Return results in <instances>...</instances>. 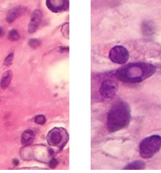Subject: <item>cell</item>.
Wrapping results in <instances>:
<instances>
[{"instance_id":"cell-11","label":"cell","mask_w":161,"mask_h":173,"mask_svg":"<svg viewBox=\"0 0 161 173\" xmlns=\"http://www.w3.org/2000/svg\"><path fill=\"white\" fill-rule=\"evenodd\" d=\"M33 138H34V133L33 131H25L21 136V143L24 145L29 144L33 141Z\"/></svg>"},{"instance_id":"cell-16","label":"cell","mask_w":161,"mask_h":173,"mask_svg":"<svg viewBox=\"0 0 161 173\" xmlns=\"http://www.w3.org/2000/svg\"><path fill=\"white\" fill-rule=\"evenodd\" d=\"M29 46H30L32 48H37L38 47H40V42L38 40H35V39H32L29 40V43H28Z\"/></svg>"},{"instance_id":"cell-13","label":"cell","mask_w":161,"mask_h":173,"mask_svg":"<svg viewBox=\"0 0 161 173\" xmlns=\"http://www.w3.org/2000/svg\"><path fill=\"white\" fill-rule=\"evenodd\" d=\"M142 30H143L144 35H150L153 33V26L149 21H145L142 26Z\"/></svg>"},{"instance_id":"cell-3","label":"cell","mask_w":161,"mask_h":173,"mask_svg":"<svg viewBox=\"0 0 161 173\" xmlns=\"http://www.w3.org/2000/svg\"><path fill=\"white\" fill-rule=\"evenodd\" d=\"M161 147V136H152L145 138L140 144V155L145 159L152 157Z\"/></svg>"},{"instance_id":"cell-14","label":"cell","mask_w":161,"mask_h":173,"mask_svg":"<svg viewBox=\"0 0 161 173\" xmlns=\"http://www.w3.org/2000/svg\"><path fill=\"white\" fill-rule=\"evenodd\" d=\"M8 37H9V39H10V40L17 41L20 39V35H19V33H18V31L11 30L10 32H9Z\"/></svg>"},{"instance_id":"cell-8","label":"cell","mask_w":161,"mask_h":173,"mask_svg":"<svg viewBox=\"0 0 161 173\" xmlns=\"http://www.w3.org/2000/svg\"><path fill=\"white\" fill-rule=\"evenodd\" d=\"M47 4L51 10L58 11L68 6V0H47Z\"/></svg>"},{"instance_id":"cell-9","label":"cell","mask_w":161,"mask_h":173,"mask_svg":"<svg viewBox=\"0 0 161 173\" xmlns=\"http://www.w3.org/2000/svg\"><path fill=\"white\" fill-rule=\"evenodd\" d=\"M23 8L21 6H17L11 9V10L8 12L7 15H6V21L8 23H12L14 20H15L16 18L19 17V16L22 13Z\"/></svg>"},{"instance_id":"cell-5","label":"cell","mask_w":161,"mask_h":173,"mask_svg":"<svg viewBox=\"0 0 161 173\" xmlns=\"http://www.w3.org/2000/svg\"><path fill=\"white\" fill-rule=\"evenodd\" d=\"M110 59L116 64H124L128 61L129 53L126 48L122 46H116L111 49L109 54Z\"/></svg>"},{"instance_id":"cell-4","label":"cell","mask_w":161,"mask_h":173,"mask_svg":"<svg viewBox=\"0 0 161 173\" xmlns=\"http://www.w3.org/2000/svg\"><path fill=\"white\" fill-rule=\"evenodd\" d=\"M47 138L51 145L63 148L68 141V134L64 128H55L49 131Z\"/></svg>"},{"instance_id":"cell-17","label":"cell","mask_w":161,"mask_h":173,"mask_svg":"<svg viewBox=\"0 0 161 173\" xmlns=\"http://www.w3.org/2000/svg\"><path fill=\"white\" fill-rule=\"evenodd\" d=\"M46 119L44 117V116L43 115H39L35 118V122L38 124H43L45 123Z\"/></svg>"},{"instance_id":"cell-10","label":"cell","mask_w":161,"mask_h":173,"mask_svg":"<svg viewBox=\"0 0 161 173\" xmlns=\"http://www.w3.org/2000/svg\"><path fill=\"white\" fill-rule=\"evenodd\" d=\"M11 80H12V73L10 71L6 72L3 74L1 82H0V87L3 89H6L10 85Z\"/></svg>"},{"instance_id":"cell-18","label":"cell","mask_w":161,"mask_h":173,"mask_svg":"<svg viewBox=\"0 0 161 173\" xmlns=\"http://www.w3.org/2000/svg\"><path fill=\"white\" fill-rule=\"evenodd\" d=\"M4 33H5V31H4V29H3V27H1V26H0V37L3 36Z\"/></svg>"},{"instance_id":"cell-6","label":"cell","mask_w":161,"mask_h":173,"mask_svg":"<svg viewBox=\"0 0 161 173\" xmlns=\"http://www.w3.org/2000/svg\"><path fill=\"white\" fill-rule=\"evenodd\" d=\"M117 90V83L114 80L107 79L101 84L100 94L103 98H111L115 96Z\"/></svg>"},{"instance_id":"cell-2","label":"cell","mask_w":161,"mask_h":173,"mask_svg":"<svg viewBox=\"0 0 161 173\" xmlns=\"http://www.w3.org/2000/svg\"><path fill=\"white\" fill-rule=\"evenodd\" d=\"M130 120L129 105L124 102H117L111 107L108 117V128L111 132H115L128 125Z\"/></svg>"},{"instance_id":"cell-15","label":"cell","mask_w":161,"mask_h":173,"mask_svg":"<svg viewBox=\"0 0 161 173\" xmlns=\"http://www.w3.org/2000/svg\"><path fill=\"white\" fill-rule=\"evenodd\" d=\"M13 59H14V54H10L6 58L5 61H4V65L6 66H9L12 64L13 62Z\"/></svg>"},{"instance_id":"cell-12","label":"cell","mask_w":161,"mask_h":173,"mask_svg":"<svg viewBox=\"0 0 161 173\" xmlns=\"http://www.w3.org/2000/svg\"><path fill=\"white\" fill-rule=\"evenodd\" d=\"M145 164L144 163L143 161H136L134 162L129 164L128 165L126 166L125 169H143L145 168Z\"/></svg>"},{"instance_id":"cell-7","label":"cell","mask_w":161,"mask_h":173,"mask_svg":"<svg viewBox=\"0 0 161 173\" xmlns=\"http://www.w3.org/2000/svg\"><path fill=\"white\" fill-rule=\"evenodd\" d=\"M41 18H42V13L39 10H35L33 13L30 23L28 25V32L33 33L36 31L38 26H39L40 21H41Z\"/></svg>"},{"instance_id":"cell-1","label":"cell","mask_w":161,"mask_h":173,"mask_svg":"<svg viewBox=\"0 0 161 173\" xmlns=\"http://www.w3.org/2000/svg\"><path fill=\"white\" fill-rule=\"evenodd\" d=\"M156 72V67L150 64L135 63L124 66L117 72V77L126 83H138Z\"/></svg>"}]
</instances>
